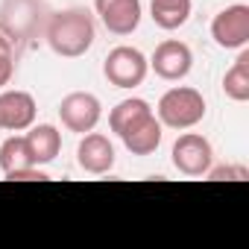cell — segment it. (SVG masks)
Returning <instances> with one entry per match:
<instances>
[{"label":"cell","instance_id":"1","mask_svg":"<svg viewBox=\"0 0 249 249\" xmlns=\"http://www.w3.org/2000/svg\"><path fill=\"white\" fill-rule=\"evenodd\" d=\"M44 38L50 50L62 59H79L91 50L97 38V24L94 15L82 6H71L62 12H53L44 27Z\"/></svg>","mask_w":249,"mask_h":249},{"label":"cell","instance_id":"2","mask_svg":"<svg viewBox=\"0 0 249 249\" xmlns=\"http://www.w3.org/2000/svg\"><path fill=\"white\" fill-rule=\"evenodd\" d=\"M156 117L167 129H194L205 117V97L196 88L176 85L161 94V100L156 106Z\"/></svg>","mask_w":249,"mask_h":249},{"label":"cell","instance_id":"3","mask_svg":"<svg viewBox=\"0 0 249 249\" xmlns=\"http://www.w3.org/2000/svg\"><path fill=\"white\" fill-rule=\"evenodd\" d=\"M147 73H150L147 56L129 44H120V47L108 50V56L103 59V76L114 88H138V85H144Z\"/></svg>","mask_w":249,"mask_h":249},{"label":"cell","instance_id":"4","mask_svg":"<svg viewBox=\"0 0 249 249\" xmlns=\"http://www.w3.org/2000/svg\"><path fill=\"white\" fill-rule=\"evenodd\" d=\"M170 161L173 167L182 173V176H205L208 167L214 164V150H211V141L199 132H185L176 138L173 150H170Z\"/></svg>","mask_w":249,"mask_h":249},{"label":"cell","instance_id":"5","mask_svg":"<svg viewBox=\"0 0 249 249\" xmlns=\"http://www.w3.org/2000/svg\"><path fill=\"white\" fill-rule=\"evenodd\" d=\"M100 117H103V106H100L97 94H91V91H71L59 103V120L68 132L85 135V132L97 129Z\"/></svg>","mask_w":249,"mask_h":249},{"label":"cell","instance_id":"6","mask_svg":"<svg viewBox=\"0 0 249 249\" xmlns=\"http://www.w3.org/2000/svg\"><path fill=\"white\" fill-rule=\"evenodd\" d=\"M211 38L223 50H243L249 44V6L234 3L217 12L211 21Z\"/></svg>","mask_w":249,"mask_h":249},{"label":"cell","instance_id":"7","mask_svg":"<svg viewBox=\"0 0 249 249\" xmlns=\"http://www.w3.org/2000/svg\"><path fill=\"white\" fill-rule=\"evenodd\" d=\"M147 62H150V71H153L159 79H164V82H179V79H185V76L191 73V68H194V53H191V47H188L185 41L167 38V41H161V44L153 50V56H150Z\"/></svg>","mask_w":249,"mask_h":249},{"label":"cell","instance_id":"8","mask_svg":"<svg viewBox=\"0 0 249 249\" xmlns=\"http://www.w3.org/2000/svg\"><path fill=\"white\" fill-rule=\"evenodd\" d=\"M38 106L30 91H0V129L3 132H27L36 123Z\"/></svg>","mask_w":249,"mask_h":249},{"label":"cell","instance_id":"9","mask_svg":"<svg viewBox=\"0 0 249 249\" xmlns=\"http://www.w3.org/2000/svg\"><path fill=\"white\" fill-rule=\"evenodd\" d=\"M94 12L111 36H132L141 24V0H94Z\"/></svg>","mask_w":249,"mask_h":249},{"label":"cell","instance_id":"10","mask_svg":"<svg viewBox=\"0 0 249 249\" xmlns=\"http://www.w3.org/2000/svg\"><path fill=\"white\" fill-rule=\"evenodd\" d=\"M117 156H114V144L103 135V132H85L79 138V147H76V164L91 173V176H103L114 167Z\"/></svg>","mask_w":249,"mask_h":249},{"label":"cell","instance_id":"11","mask_svg":"<svg viewBox=\"0 0 249 249\" xmlns=\"http://www.w3.org/2000/svg\"><path fill=\"white\" fill-rule=\"evenodd\" d=\"M27 144H30V153H33V164H50L56 161V156L62 153V132L53 126V123H33L30 132L24 135Z\"/></svg>","mask_w":249,"mask_h":249},{"label":"cell","instance_id":"12","mask_svg":"<svg viewBox=\"0 0 249 249\" xmlns=\"http://www.w3.org/2000/svg\"><path fill=\"white\" fill-rule=\"evenodd\" d=\"M161 138H164V126L159 123L156 114H150L147 120H141L138 126L129 129L126 135H120L123 147H126L132 156H153L161 147Z\"/></svg>","mask_w":249,"mask_h":249},{"label":"cell","instance_id":"13","mask_svg":"<svg viewBox=\"0 0 249 249\" xmlns=\"http://www.w3.org/2000/svg\"><path fill=\"white\" fill-rule=\"evenodd\" d=\"M153 114L150 103L141 100V97H129V100H120L111 111H108V129L120 138V135H126L129 129H135L141 120H147Z\"/></svg>","mask_w":249,"mask_h":249},{"label":"cell","instance_id":"14","mask_svg":"<svg viewBox=\"0 0 249 249\" xmlns=\"http://www.w3.org/2000/svg\"><path fill=\"white\" fill-rule=\"evenodd\" d=\"M12 12H18V18H0V30H6V38H18V36H30L38 24V15L41 12V0H9L6 3Z\"/></svg>","mask_w":249,"mask_h":249},{"label":"cell","instance_id":"15","mask_svg":"<svg viewBox=\"0 0 249 249\" xmlns=\"http://www.w3.org/2000/svg\"><path fill=\"white\" fill-rule=\"evenodd\" d=\"M150 18L159 30L173 33L188 24L191 18V0H150Z\"/></svg>","mask_w":249,"mask_h":249},{"label":"cell","instance_id":"16","mask_svg":"<svg viewBox=\"0 0 249 249\" xmlns=\"http://www.w3.org/2000/svg\"><path fill=\"white\" fill-rule=\"evenodd\" d=\"M223 91L229 100L234 103H246L249 100V50L243 47L240 56L234 59V65L226 71L223 76Z\"/></svg>","mask_w":249,"mask_h":249},{"label":"cell","instance_id":"17","mask_svg":"<svg viewBox=\"0 0 249 249\" xmlns=\"http://www.w3.org/2000/svg\"><path fill=\"white\" fill-rule=\"evenodd\" d=\"M21 167H33V153L24 135H9L3 144H0V170L12 173ZM38 167V164H36Z\"/></svg>","mask_w":249,"mask_h":249},{"label":"cell","instance_id":"18","mask_svg":"<svg viewBox=\"0 0 249 249\" xmlns=\"http://www.w3.org/2000/svg\"><path fill=\"white\" fill-rule=\"evenodd\" d=\"M15 73V53H12V41L0 33V91L12 82Z\"/></svg>","mask_w":249,"mask_h":249},{"label":"cell","instance_id":"19","mask_svg":"<svg viewBox=\"0 0 249 249\" xmlns=\"http://www.w3.org/2000/svg\"><path fill=\"white\" fill-rule=\"evenodd\" d=\"M211 182H223V179H231V182H243V179H249V170L243 167V164H220V167H208V173H205Z\"/></svg>","mask_w":249,"mask_h":249},{"label":"cell","instance_id":"20","mask_svg":"<svg viewBox=\"0 0 249 249\" xmlns=\"http://www.w3.org/2000/svg\"><path fill=\"white\" fill-rule=\"evenodd\" d=\"M9 182H30V179H38V182H44V179H50L44 170H38L36 164L33 167H21V170H12V173H3Z\"/></svg>","mask_w":249,"mask_h":249}]
</instances>
